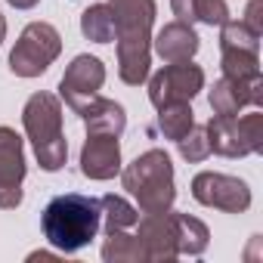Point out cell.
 I'll use <instances>...</instances> for the list:
<instances>
[{
	"mask_svg": "<svg viewBox=\"0 0 263 263\" xmlns=\"http://www.w3.org/2000/svg\"><path fill=\"white\" fill-rule=\"evenodd\" d=\"M118 37V78L127 87H140L152 65V22L155 0H108Z\"/></svg>",
	"mask_w": 263,
	"mask_h": 263,
	"instance_id": "obj_1",
	"label": "cell"
},
{
	"mask_svg": "<svg viewBox=\"0 0 263 263\" xmlns=\"http://www.w3.org/2000/svg\"><path fill=\"white\" fill-rule=\"evenodd\" d=\"M44 226V238L62 251V254H74L84 245H90L102 226V208L99 198L81 195V192H65L56 195L41 217Z\"/></svg>",
	"mask_w": 263,
	"mask_h": 263,
	"instance_id": "obj_2",
	"label": "cell"
},
{
	"mask_svg": "<svg viewBox=\"0 0 263 263\" xmlns=\"http://www.w3.org/2000/svg\"><path fill=\"white\" fill-rule=\"evenodd\" d=\"M124 189L137 198L143 214H164L174 208V164L164 149H149L121 171Z\"/></svg>",
	"mask_w": 263,
	"mask_h": 263,
	"instance_id": "obj_3",
	"label": "cell"
},
{
	"mask_svg": "<svg viewBox=\"0 0 263 263\" xmlns=\"http://www.w3.org/2000/svg\"><path fill=\"white\" fill-rule=\"evenodd\" d=\"M22 127L34 146V155L44 171H59L68 158V143L62 134V99L41 90L28 96L22 108Z\"/></svg>",
	"mask_w": 263,
	"mask_h": 263,
	"instance_id": "obj_4",
	"label": "cell"
},
{
	"mask_svg": "<svg viewBox=\"0 0 263 263\" xmlns=\"http://www.w3.org/2000/svg\"><path fill=\"white\" fill-rule=\"evenodd\" d=\"M208 143L211 152L223 155V158H245V155H257L263 152V111H251V115H214L208 124Z\"/></svg>",
	"mask_w": 263,
	"mask_h": 263,
	"instance_id": "obj_5",
	"label": "cell"
},
{
	"mask_svg": "<svg viewBox=\"0 0 263 263\" xmlns=\"http://www.w3.org/2000/svg\"><path fill=\"white\" fill-rule=\"evenodd\" d=\"M62 53V37L50 22H31L19 34L13 53H10V71L19 78H37L44 74Z\"/></svg>",
	"mask_w": 263,
	"mask_h": 263,
	"instance_id": "obj_6",
	"label": "cell"
},
{
	"mask_svg": "<svg viewBox=\"0 0 263 263\" xmlns=\"http://www.w3.org/2000/svg\"><path fill=\"white\" fill-rule=\"evenodd\" d=\"M204 87V71L192 59L186 62H167L161 71L149 78V102L155 108L167 102H192L198 90Z\"/></svg>",
	"mask_w": 263,
	"mask_h": 263,
	"instance_id": "obj_7",
	"label": "cell"
},
{
	"mask_svg": "<svg viewBox=\"0 0 263 263\" xmlns=\"http://www.w3.org/2000/svg\"><path fill=\"white\" fill-rule=\"evenodd\" d=\"M192 198L204 208H217L226 214H245L251 208L248 183L229 174H214V171H201L192 180Z\"/></svg>",
	"mask_w": 263,
	"mask_h": 263,
	"instance_id": "obj_8",
	"label": "cell"
},
{
	"mask_svg": "<svg viewBox=\"0 0 263 263\" xmlns=\"http://www.w3.org/2000/svg\"><path fill=\"white\" fill-rule=\"evenodd\" d=\"M25 180V149L13 127H0V208L13 211L22 204Z\"/></svg>",
	"mask_w": 263,
	"mask_h": 263,
	"instance_id": "obj_9",
	"label": "cell"
},
{
	"mask_svg": "<svg viewBox=\"0 0 263 263\" xmlns=\"http://www.w3.org/2000/svg\"><path fill=\"white\" fill-rule=\"evenodd\" d=\"M102 84H105V65H102L96 56L81 53V56H74L71 65L65 68V74H62V81H59V96H62V102H65L71 111H78L90 96L99 93Z\"/></svg>",
	"mask_w": 263,
	"mask_h": 263,
	"instance_id": "obj_10",
	"label": "cell"
},
{
	"mask_svg": "<svg viewBox=\"0 0 263 263\" xmlns=\"http://www.w3.org/2000/svg\"><path fill=\"white\" fill-rule=\"evenodd\" d=\"M137 238L143 245L146 263H171L180 257L177 251V238H174V217L171 211L164 214H146L143 220H137Z\"/></svg>",
	"mask_w": 263,
	"mask_h": 263,
	"instance_id": "obj_11",
	"label": "cell"
},
{
	"mask_svg": "<svg viewBox=\"0 0 263 263\" xmlns=\"http://www.w3.org/2000/svg\"><path fill=\"white\" fill-rule=\"evenodd\" d=\"M248 105H263V74L260 78H248V81L223 74L214 84V90H211V108H214V115L232 118V115H238Z\"/></svg>",
	"mask_w": 263,
	"mask_h": 263,
	"instance_id": "obj_12",
	"label": "cell"
},
{
	"mask_svg": "<svg viewBox=\"0 0 263 263\" xmlns=\"http://www.w3.org/2000/svg\"><path fill=\"white\" fill-rule=\"evenodd\" d=\"M81 174L90 180H111L121 174V143L111 134H87L81 149Z\"/></svg>",
	"mask_w": 263,
	"mask_h": 263,
	"instance_id": "obj_13",
	"label": "cell"
},
{
	"mask_svg": "<svg viewBox=\"0 0 263 263\" xmlns=\"http://www.w3.org/2000/svg\"><path fill=\"white\" fill-rule=\"evenodd\" d=\"M74 115H81V121L87 124V134H111V137H121L124 127H127V115L124 108L115 102V99H105V96H90Z\"/></svg>",
	"mask_w": 263,
	"mask_h": 263,
	"instance_id": "obj_14",
	"label": "cell"
},
{
	"mask_svg": "<svg viewBox=\"0 0 263 263\" xmlns=\"http://www.w3.org/2000/svg\"><path fill=\"white\" fill-rule=\"evenodd\" d=\"M198 34H195V28L192 25H186V22H171V25H164L161 31H158V37H155V53L164 59V62H186V59H192L195 53H198Z\"/></svg>",
	"mask_w": 263,
	"mask_h": 263,
	"instance_id": "obj_15",
	"label": "cell"
},
{
	"mask_svg": "<svg viewBox=\"0 0 263 263\" xmlns=\"http://www.w3.org/2000/svg\"><path fill=\"white\" fill-rule=\"evenodd\" d=\"M171 10L180 22H204V25H223L229 19L226 0H171Z\"/></svg>",
	"mask_w": 263,
	"mask_h": 263,
	"instance_id": "obj_16",
	"label": "cell"
},
{
	"mask_svg": "<svg viewBox=\"0 0 263 263\" xmlns=\"http://www.w3.org/2000/svg\"><path fill=\"white\" fill-rule=\"evenodd\" d=\"M171 217H174L177 251H180V254H189V257L204 254V251H208V241H211L208 226H204L198 217H189V214H177V211H171Z\"/></svg>",
	"mask_w": 263,
	"mask_h": 263,
	"instance_id": "obj_17",
	"label": "cell"
},
{
	"mask_svg": "<svg viewBox=\"0 0 263 263\" xmlns=\"http://www.w3.org/2000/svg\"><path fill=\"white\" fill-rule=\"evenodd\" d=\"M102 260L105 263H146V254H143L137 232H130V229L108 232L105 245H102Z\"/></svg>",
	"mask_w": 263,
	"mask_h": 263,
	"instance_id": "obj_18",
	"label": "cell"
},
{
	"mask_svg": "<svg viewBox=\"0 0 263 263\" xmlns=\"http://www.w3.org/2000/svg\"><path fill=\"white\" fill-rule=\"evenodd\" d=\"M195 124V111L189 102H167L158 108V130L167 140H183L189 134V127Z\"/></svg>",
	"mask_w": 263,
	"mask_h": 263,
	"instance_id": "obj_19",
	"label": "cell"
},
{
	"mask_svg": "<svg viewBox=\"0 0 263 263\" xmlns=\"http://www.w3.org/2000/svg\"><path fill=\"white\" fill-rule=\"evenodd\" d=\"M99 208H102L105 235L108 232H118V229H134L137 220H140V211L130 204L127 198H121V195H102L99 198Z\"/></svg>",
	"mask_w": 263,
	"mask_h": 263,
	"instance_id": "obj_20",
	"label": "cell"
},
{
	"mask_svg": "<svg viewBox=\"0 0 263 263\" xmlns=\"http://www.w3.org/2000/svg\"><path fill=\"white\" fill-rule=\"evenodd\" d=\"M81 31L87 41L93 44H108L115 41V16L108 4H93L90 10H84L81 16Z\"/></svg>",
	"mask_w": 263,
	"mask_h": 263,
	"instance_id": "obj_21",
	"label": "cell"
},
{
	"mask_svg": "<svg viewBox=\"0 0 263 263\" xmlns=\"http://www.w3.org/2000/svg\"><path fill=\"white\" fill-rule=\"evenodd\" d=\"M220 50L238 53H260V34H254L245 22H223L220 25Z\"/></svg>",
	"mask_w": 263,
	"mask_h": 263,
	"instance_id": "obj_22",
	"label": "cell"
},
{
	"mask_svg": "<svg viewBox=\"0 0 263 263\" xmlns=\"http://www.w3.org/2000/svg\"><path fill=\"white\" fill-rule=\"evenodd\" d=\"M220 68L226 78H260V53H238V50H220Z\"/></svg>",
	"mask_w": 263,
	"mask_h": 263,
	"instance_id": "obj_23",
	"label": "cell"
},
{
	"mask_svg": "<svg viewBox=\"0 0 263 263\" xmlns=\"http://www.w3.org/2000/svg\"><path fill=\"white\" fill-rule=\"evenodd\" d=\"M177 146H180V155L186 158V161H192V164H198V161H204L208 155H211V143H208V130L204 127H189V134L183 137V140H177Z\"/></svg>",
	"mask_w": 263,
	"mask_h": 263,
	"instance_id": "obj_24",
	"label": "cell"
},
{
	"mask_svg": "<svg viewBox=\"0 0 263 263\" xmlns=\"http://www.w3.org/2000/svg\"><path fill=\"white\" fill-rule=\"evenodd\" d=\"M245 25L263 37V0H251L248 4V13H245Z\"/></svg>",
	"mask_w": 263,
	"mask_h": 263,
	"instance_id": "obj_25",
	"label": "cell"
},
{
	"mask_svg": "<svg viewBox=\"0 0 263 263\" xmlns=\"http://www.w3.org/2000/svg\"><path fill=\"white\" fill-rule=\"evenodd\" d=\"M10 7H16V10H31V7H37L41 0H7Z\"/></svg>",
	"mask_w": 263,
	"mask_h": 263,
	"instance_id": "obj_26",
	"label": "cell"
},
{
	"mask_svg": "<svg viewBox=\"0 0 263 263\" xmlns=\"http://www.w3.org/2000/svg\"><path fill=\"white\" fill-rule=\"evenodd\" d=\"M4 37H7V19L0 16V44H4Z\"/></svg>",
	"mask_w": 263,
	"mask_h": 263,
	"instance_id": "obj_27",
	"label": "cell"
}]
</instances>
